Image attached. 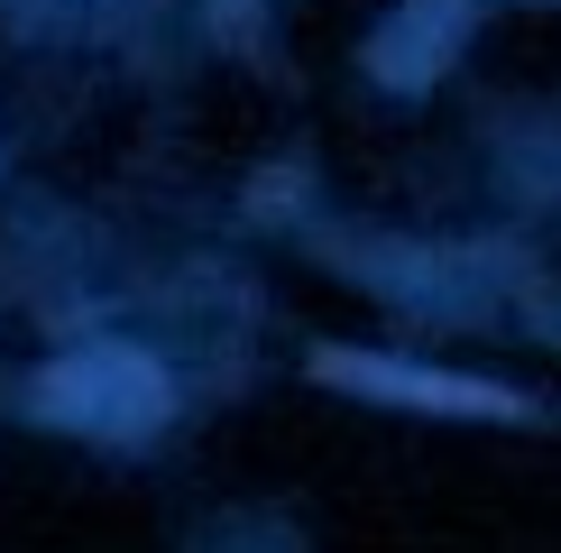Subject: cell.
Listing matches in <instances>:
<instances>
[{
	"mask_svg": "<svg viewBox=\"0 0 561 553\" xmlns=\"http://www.w3.org/2000/svg\"><path fill=\"white\" fill-rule=\"evenodd\" d=\"M37 397H46V415H65V425L129 443V433H148L157 415H167V379H157L138 351H83V360L46 369Z\"/></svg>",
	"mask_w": 561,
	"mask_h": 553,
	"instance_id": "obj_1",
	"label": "cell"
},
{
	"mask_svg": "<svg viewBox=\"0 0 561 553\" xmlns=\"http://www.w3.org/2000/svg\"><path fill=\"white\" fill-rule=\"evenodd\" d=\"M322 379L378 387V397H405V406H451V415H516V397H497V387H470V379H424V369L350 360V351H322Z\"/></svg>",
	"mask_w": 561,
	"mask_h": 553,
	"instance_id": "obj_2",
	"label": "cell"
}]
</instances>
